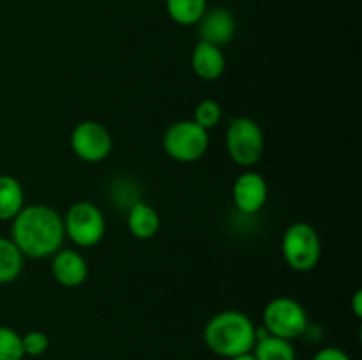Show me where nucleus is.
Masks as SVG:
<instances>
[{
  "instance_id": "1",
  "label": "nucleus",
  "mask_w": 362,
  "mask_h": 360,
  "mask_svg": "<svg viewBox=\"0 0 362 360\" xmlns=\"http://www.w3.org/2000/svg\"><path fill=\"white\" fill-rule=\"evenodd\" d=\"M64 239L62 215L48 205H25L13 219L11 240L23 256L35 260L52 258L62 249Z\"/></svg>"
},
{
  "instance_id": "2",
  "label": "nucleus",
  "mask_w": 362,
  "mask_h": 360,
  "mask_svg": "<svg viewBox=\"0 0 362 360\" xmlns=\"http://www.w3.org/2000/svg\"><path fill=\"white\" fill-rule=\"evenodd\" d=\"M257 339V327L247 314L228 309L214 314L204 328V341L212 353L233 359L250 353Z\"/></svg>"
},
{
  "instance_id": "3",
  "label": "nucleus",
  "mask_w": 362,
  "mask_h": 360,
  "mask_svg": "<svg viewBox=\"0 0 362 360\" xmlns=\"http://www.w3.org/2000/svg\"><path fill=\"white\" fill-rule=\"evenodd\" d=\"M283 258L296 272H310L322 258V240L310 222L297 221L286 228L281 240Z\"/></svg>"
},
{
  "instance_id": "4",
  "label": "nucleus",
  "mask_w": 362,
  "mask_h": 360,
  "mask_svg": "<svg viewBox=\"0 0 362 360\" xmlns=\"http://www.w3.org/2000/svg\"><path fill=\"white\" fill-rule=\"evenodd\" d=\"M226 152L235 164L250 168L265 152V134L260 124L250 116H237L226 129Z\"/></svg>"
},
{
  "instance_id": "5",
  "label": "nucleus",
  "mask_w": 362,
  "mask_h": 360,
  "mask_svg": "<svg viewBox=\"0 0 362 360\" xmlns=\"http://www.w3.org/2000/svg\"><path fill=\"white\" fill-rule=\"evenodd\" d=\"M209 131L194 120H177L163 134V148L177 162H194L209 150Z\"/></svg>"
},
{
  "instance_id": "6",
  "label": "nucleus",
  "mask_w": 362,
  "mask_h": 360,
  "mask_svg": "<svg viewBox=\"0 0 362 360\" xmlns=\"http://www.w3.org/2000/svg\"><path fill=\"white\" fill-rule=\"evenodd\" d=\"M308 327L306 309L292 296H276L264 307V328L269 334L293 341L306 334Z\"/></svg>"
},
{
  "instance_id": "7",
  "label": "nucleus",
  "mask_w": 362,
  "mask_h": 360,
  "mask_svg": "<svg viewBox=\"0 0 362 360\" xmlns=\"http://www.w3.org/2000/svg\"><path fill=\"white\" fill-rule=\"evenodd\" d=\"M64 219L66 236L78 247H94L105 239L106 219L98 205L78 201L71 205Z\"/></svg>"
},
{
  "instance_id": "8",
  "label": "nucleus",
  "mask_w": 362,
  "mask_h": 360,
  "mask_svg": "<svg viewBox=\"0 0 362 360\" xmlns=\"http://www.w3.org/2000/svg\"><path fill=\"white\" fill-rule=\"evenodd\" d=\"M113 148V138L108 127L95 120H83L76 124L71 133V150L83 162H101Z\"/></svg>"
},
{
  "instance_id": "9",
  "label": "nucleus",
  "mask_w": 362,
  "mask_h": 360,
  "mask_svg": "<svg viewBox=\"0 0 362 360\" xmlns=\"http://www.w3.org/2000/svg\"><path fill=\"white\" fill-rule=\"evenodd\" d=\"M233 203L243 214H258L269 198L267 180L257 172H244L237 176L232 189Z\"/></svg>"
},
{
  "instance_id": "10",
  "label": "nucleus",
  "mask_w": 362,
  "mask_h": 360,
  "mask_svg": "<svg viewBox=\"0 0 362 360\" xmlns=\"http://www.w3.org/2000/svg\"><path fill=\"white\" fill-rule=\"evenodd\" d=\"M197 25L200 41L211 42V44L219 46V48L232 41L237 28L235 16L225 7L207 9Z\"/></svg>"
},
{
  "instance_id": "11",
  "label": "nucleus",
  "mask_w": 362,
  "mask_h": 360,
  "mask_svg": "<svg viewBox=\"0 0 362 360\" xmlns=\"http://www.w3.org/2000/svg\"><path fill=\"white\" fill-rule=\"evenodd\" d=\"M52 274L64 288H78L88 277V265L78 251L59 249L52 256Z\"/></svg>"
},
{
  "instance_id": "12",
  "label": "nucleus",
  "mask_w": 362,
  "mask_h": 360,
  "mask_svg": "<svg viewBox=\"0 0 362 360\" xmlns=\"http://www.w3.org/2000/svg\"><path fill=\"white\" fill-rule=\"evenodd\" d=\"M191 67L200 80H218L226 69V59L223 55V49L211 42L198 41L193 49V55H191Z\"/></svg>"
},
{
  "instance_id": "13",
  "label": "nucleus",
  "mask_w": 362,
  "mask_h": 360,
  "mask_svg": "<svg viewBox=\"0 0 362 360\" xmlns=\"http://www.w3.org/2000/svg\"><path fill=\"white\" fill-rule=\"evenodd\" d=\"M127 228L134 239L151 240L161 228V217L152 205L138 200L127 208Z\"/></svg>"
},
{
  "instance_id": "14",
  "label": "nucleus",
  "mask_w": 362,
  "mask_h": 360,
  "mask_svg": "<svg viewBox=\"0 0 362 360\" xmlns=\"http://www.w3.org/2000/svg\"><path fill=\"white\" fill-rule=\"evenodd\" d=\"M251 353L257 360H297L292 341L269 334L264 327H257V339Z\"/></svg>"
},
{
  "instance_id": "15",
  "label": "nucleus",
  "mask_w": 362,
  "mask_h": 360,
  "mask_svg": "<svg viewBox=\"0 0 362 360\" xmlns=\"http://www.w3.org/2000/svg\"><path fill=\"white\" fill-rule=\"evenodd\" d=\"M25 207V191L13 175H0V221H13Z\"/></svg>"
},
{
  "instance_id": "16",
  "label": "nucleus",
  "mask_w": 362,
  "mask_h": 360,
  "mask_svg": "<svg viewBox=\"0 0 362 360\" xmlns=\"http://www.w3.org/2000/svg\"><path fill=\"white\" fill-rule=\"evenodd\" d=\"M23 254L11 239L0 236V284H7L23 272Z\"/></svg>"
},
{
  "instance_id": "17",
  "label": "nucleus",
  "mask_w": 362,
  "mask_h": 360,
  "mask_svg": "<svg viewBox=\"0 0 362 360\" xmlns=\"http://www.w3.org/2000/svg\"><path fill=\"white\" fill-rule=\"evenodd\" d=\"M207 11V0H166V13L177 25H197Z\"/></svg>"
},
{
  "instance_id": "18",
  "label": "nucleus",
  "mask_w": 362,
  "mask_h": 360,
  "mask_svg": "<svg viewBox=\"0 0 362 360\" xmlns=\"http://www.w3.org/2000/svg\"><path fill=\"white\" fill-rule=\"evenodd\" d=\"M23 342L14 328L0 325V360H23Z\"/></svg>"
},
{
  "instance_id": "19",
  "label": "nucleus",
  "mask_w": 362,
  "mask_h": 360,
  "mask_svg": "<svg viewBox=\"0 0 362 360\" xmlns=\"http://www.w3.org/2000/svg\"><path fill=\"white\" fill-rule=\"evenodd\" d=\"M223 116V108L218 101L214 99H204L197 104L194 108V122L200 127H204L205 131L212 129V127L218 126L221 122Z\"/></svg>"
},
{
  "instance_id": "20",
  "label": "nucleus",
  "mask_w": 362,
  "mask_h": 360,
  "mask_svg": "<svg viewBox=\"0 0 362 360\" xmlns=\"http://www.w3.org/2000/svg\"><path fill=\"white\" fill-rule=\"evenodd\" d=\"M21 342H23L25 356H41L49 348L48 335L41 330L27 332L25 335H21Z\"/></svg>"
},
{
  "instance_id": "21",
  "label": "nucleus",
  "mask_w": 362,
  "mask_h": 360,
  "mask_svg": "<svg viewBox=\"0 0 362 360\" xmlns=\"http://www.w3.org/2000/svg\"><path fill=\"white\" fill-rule=\"evenodd\" d=\"M313 360H352L349 356V353L343 352L341 348H334V346H327V348H322L315 353Z\"/></svg>"
},
{
  "instance_id": "22",
  "label": "nucleus",
  "mask_w": 362,
  "mask_h": 360,
  "mask_svg": "<svg viewBox=\"0 0 362 360\" xmlns=\"http://www.w3.org/2000/svg\"><path fill=\"white\" fill-rule=\"evenodd\" d=\"M352 311L357 318H362V292L357 289L352 296Z\"/></svg>"
},
{
  "instance_id": "23",
  "label": "nucleus",
  "mask_w": 362,
  "mask_h": 360,
  "mask_svg": "<svg viewBox=\"0 0 362 360\" xmlns=\"http://www.w3.org/2000/svg\"><path fill=\"white\" fill-rule=\"evenodd\" d=\"M228 360H257L255 359V355L253 353H243V355H237V356H233V359H228Z\"/></svg>"
}]
</instances>
